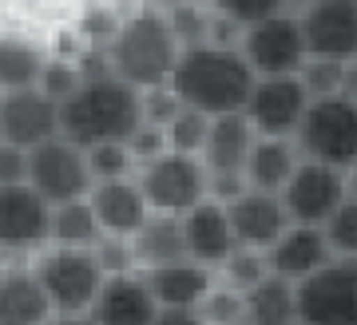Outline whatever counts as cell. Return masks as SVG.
I'll return each instance as SVG.
<instances>
[{
	"mask_svg": "<svg viewBox=\"0 0 357 325\" xmlns=\"http://www.w3.org/2000/svg\"><path fill=\"white\" fill-rule=\"evenodd\" d=\"M135 179H139V187L155 214L183 218L199 202L211 199V175H206L203 159H191V155H175L171 151L163 159H155L151 167H143Z\"/></svg>",
	"mask_w": 357,
	"mask_h": 325,
	"instance_id": "ba28073f",
	"label": "cell"
},
{
	"mask_svg": "<svg viewBox=\"0 0 357 325\" xmlns=\"http://www.w3.org/2000/svg\"><path fill=\"white\" fill-rule=\"evenodd\" d=\"M103 238L107 234H103L100 218H96L91 199L56 206V214H52V246H64V250H96Z\"/></svg>",
	"mask_w": 357,
	"mask_h": 325,
	"instance_id": "d4e9b609",
	"label": "cell"
},
{
	"mask_svg": "<svg viewBox=\"0 0 357 325\" xmlns=\"http://www.w3.org/2000/svg\"><path fill=\"white\" fill-rule=\"evenodd\" d=\"M119 28H123V20H115L107 8L84 16V36H88V44H96V52H103V56H107V48L115 44Z\"/></svg>",
	"mask_w": 357,
	"mask_h": 325,
	"instance_id": "f35d334b",
	"label": "cell"
},
{
	"mask_svg": "<svg viewBox=\"0 0 357 325\" xmlns=\"http://www.w3.org/2000/svg\"><path fill=\"white\" fill-rule=\"evenodd\" d=\"M302 84H306L310 100H333L345 91V63L333 60H310L306 72H302Z\"/></svg>",
	"mask_w": 357,
	"mask_h": 325,
	"instance_id": "836d02e7",
	"label": "cell"
},
{
	"mask_svg": "<svg viewBox=\"0 0 357 325\" xmlns=\"http://www.w3.org/2000/svg\"><path fill=\"white\" fill-rule=\"evenodd\" d=\"M163 305L155 301L147 278L139 274H123V278H107L100 301H96V325H155Z\"/></svg>",
	"mask_w": 357,
	"mask_h": 325,
	"instance_id": "ffe728a7",
	"label": "cell"
},
{
	"mask_svg": "<svg viewBox=\"0 0 357 325\" xmlns=\"http://www.w3.org/2000/svg\"><path fill=\"white\" fill-rule=\"evenodd\" d=\"M28 187L40 199H48L52 206H68V202L91 199L96 190V175H91L88 151L68 143L64 135L52 139L48 147H40L28 155Z\"/></svg>",
	"mask_w": 357,
	"mask_h": 325,
	"instance_id": "52a82bcc",
	"label": "cell"
},
{
	"mask_svg": "<svg viewBox=\"0 0 357 325\" xmlns=\"http://www.w3.org/2000/svg\"><path fill=\"white\" fill-rule=\"evenodd\" d=\"M48 72V56L28 44V40L8 36L0 44V88L4 91H32L40 88V80Z\"/></svg>",
	"mask_w": 357,
	"mask_h": 325,
	"instance_id": "484cf974",
	"label": "cell"
},
{
	"mask_svg": "<svg viewBox=\"0 0 357 325\" xmlns=\"http://www.w3.org/2000/svg\"><path fill=\"white\" fill-rule=\"evenodd\" d=\"M266 278H270V258L258 254V250H243V246L218 266V282L230 286V289H238V294H250V289L262 286Z\"/></svg>",
	"mask_w": 357,
	"mask_h": 325,
	"instance_id": "4316f807",
	"label": "cell"
},
{
	"mask_svg": "<svg viewBox=\"0 0 357 325\" xmlns=\"http://www.w3.org/2000/svg\"><path fill=\"white\" fill-rule=\"evenodd\" d=\"M211 4H215L218 16H227L230 24H238L243 32L270 20V16L290 13V0H211Z\"/></svg>",
	"mask_w": 357,
	"mask_h": 325,
	"instance_id": "f546056e",
	"label": "cell"
},
{
	"mask_svg": "<svg viewBox=\"0 0 357 325\" xmlns=\"http://www.w3.org/2000/svg\"><path fill=\"white\" fill-rule=\"evenodd\" d=\"M211 115L203 112H191V107H183L178 119L167 127V139H171V151L175 155H191V159H203L206 151V139H211Z\"/></svg>",
	"mask_w": 357,
	"mask_h": 325,
	"instance_id": "83f0119b",
	"label": "cell"
},
{
	"mask_svg": "<svg viewBox=\"0 0 357 325\" xmlns=\"http://www.w3.org/2000/svg\"><path fill=\"white\" fill-rule=\"evenodd\" d=\"M282 202H286V214L294 226H321L326 230L333 222V214L349 202V179L337 167L302 159L290 187L282 190Z\"/></svg>",
	"mask_w": 357,
	"mask_h": 325,
	"instance_id": "30bf717a",
	"label": "cell"
},
{
	"mask_svg": "<svg viewBox=\"0 0 357 325\" xmlns=\"http://www.w3.org/2000/svg\"><path fill=\"white\" fill-rule=\"evenodd\" d=\"M255 88L258 75L246 63V56L238 48H218V44L183 48L178 68L171 75V91L183 100V107L203 112L211 119L246 115V103H250Z\"/></svg>",
	"mask_w": 357,
	"mask_h": 325,
	"instance_id": "6da1fadb",
	"label": "cell"
},
{
	"mask_svg": "<svg viewBox=\"0 0 357 325\" xmlns=\"http://www.w3.org/2000/svg\"><path fill=\"white\" fill-rule=\"evenodd\" d=\"M298 167H302V151H298L294 139H258L255 155L246 162V187L266 190V195H282L290 187Z\"/></svg>",
	"mask_w": 357,
	"mask_h": 325,
	"instance_id": "7402d4cb",
	"label": "cell"
},
{
	"mask_svg": "<svg viewBox=\"0 0 357 325\" xmlns=\"http://www.w3.org/2000/svg\"><path fill=\"white\" fill-rule=\"evenodd\" d=\"M178 56H183V44H178L171 20L155 8H143L123 20L115 44L107 48V68L115 80L131 84L135 91H155L171 88Z\"/></svg>",
	"mask_w": 357,
	"mask_h": 325,
	"instance_id": "3957f363",
	"label": "cell"
},
{
	"mask_svg": "<svg viewBox=\"0 0 357 325\" xmlns=\"http://www.w3.org/2000/svg\"><path fill=\"white\" fill-rule=\"evenodd\" d=\"M238 52L246 56V63L255 68L258 80H278V75H302L310 63L306 32H302V16L282 13L270 16L262 24L246 28Z\"/></svg>",
	"mask_w": 357,
	"mask_h": 325,
	"instance_id": "8992f818",
	"label": "cell"
},
{
	"mask_svg": "<svg viewBox=\"0 0 357 325\" xmlns=\"http://www.w3.org/2000/svg\"><path fill=\"white\" fill-rule=\"evenodd\" d=\"M155 325H206L199 310H163Z\"/></svg>",
	"mask_w": 357,
	"mask_h": 325,
	"instance_id": "60d3db41",
	"label": "cell"
},
{
	"mask_svg": "<svg viewBox=\"0 0 357 325\" xmlns=\"http://www.w3.org/2000/svg\"><path fill=\"white\" fill-rule=\"evenodd\" d=\"M266 258H270V274L290 282V286H302L314 274H321L326 266L337 262V254L330 246V234L321 226H290Z\"/></svg>",
	"mask_w": 357,
	"mask_h": 325,
	"instance_id": "2e32d148",
	"label": "cell"
},
{
	"mask_svg": "<svg viewBox=\"0 0 357 325\" xmlns=\"http://www.w3.org/2000/svg\"><path fill=\"white\" fill-rule=\"evenodd\" d=\"M310 91L302 75H278V80H258L255 96L246 103V119L255 123L258 139H298L310 115Z\"/></svg>",
	"mask_w": 357,
	"mask_h": 325,
	"instance_id": "8fae6325",
	"label": "cell"
},
{
	"mask_svg": "<svg viewBox=\"0 0 357 325\" xmlns=\"http://www.w3.org/2000/svg\"><path fill=\"white\" fill-rule=\"evenodd\" d=\"M143 278H147V286H151L155 301L163 310H199L206 301V294L218 286V270L199 266L191 258L159 266V270H143Z\"/></svg>",
	"mask_w": 357,
	"mask_h": 325,
	"instance_id": "44dd1931",
	"label": "cell"
},
{
	"mask_svg": "<svg viewBox=\"0 0 357 325\" xmlns=\"http://www.w3.org/2000/svg\"><path fill=\"white\" fill-rule=\"evenodd\" d=\"M28 187V151L0 143V190Z\"/></svg>",
	"mask_w": 357,
	"mask_h": 325,
	"instance_id": "ab89813d",
	"label": "cell"
},
{
	"mask_svg": "<svg viewBox=\"0 0 357 325\" xmlns=\"http://www.w3.org/2000/svg\"><path fill=\"white\" fill-rule=\"evenodd\" d=\"M183 4H191V0H151V8H155V13H163V16L178 13Z\"/></svg>",
	"mask_w": 357,
	"mask_h": 325,
	"instance_id": "b9f144b4",
	"label": "cell"
},
{
	"mask_svg": "<svg viewBox=\"0 0 357 325\" xmlns=\"http://www.w3.org/2000/svg\"><path fill=\"white\" fill-rule=\"evenodd\" d=\"M302 325H357V262L326 266L298 286Z\"/></svg>",
	"mask_w": 357,
	"mask_h": 325,
	"instance_id": "4fadbf2b",
	"label": "cell"
},
{
	"mask_svg": "<svg viewBox=\"0 0 357 325\" xmlns=\"http://www.w3.org/2000/svg\"><path fill=\"white\" fill-rule=\"evenodd\" d=\"M44 294L56 305V317H79L91 313L100 301L107 274H103L96 250H64V246H48L44 254L32 258Z\"/></svg>",
	"mask_w": 357,
	"mask_h": 325,
	"instance_id": "277c9868",
	"label": "cell"
},
{
	"mask_svg": "<svg viewBox=\"0 0 357 325\" xmlns=\"http://www.w3.org/2000/svg\"><path fill=\"white\" fill-rule=\"evenodd\" d=\"M345 179H349V199L357 202V167H354V171H345Z\"/></svg>",
	"mask_w": 357,
	"mask_h": 325,
	"instance_id": "ee69618b",
	"label": "cell"
},
{
	"mask_svg": "<svg viewBox=\"0 0 357 325\" xmlns=\"http://www.w3.org/2000/svg\"><path fill=\"white\" fill-rule=\"evenodd\" d=\"M294 143L302 151V159L326 162V167H337V171H354L357 167V100H345V96L314 100Z\"/></svg>",
	"mask_w": 357,
	"mask_h": 325,
	"instance_id": "5b68a950",
	"label": "cell"
},
{
	"mask_svg": "<svg viewBox=\"0 0 357 325\" xmlns=\"http://www.w3.org/2000/svg\"><path fill=\"white\" fill-rule=\"evenodd\" d=\"M238 325H246V322H238Z\"/></svg>",
	"mask_w": 357,
	"mask_h": 325,
	"instance_id": "f6af8a7d",
	"label": "cell"
},
{
	"mask_svg": "<svg viewBox=\"0 0 357 325\" xmlns=\"http://www.w3.org/2000/svg\"><path fill=\"white\" fill-rule=\"evenodd\" d=\"M88 162H91V175H96V187H100V183H119V179L139 175V167L131 159L128 143H100V147L88 151Z\"/></svg>",
	"mask_w": 357,
	"mask_h": 325,
	"instance_id": "f1b7e54d",
	"label": "cell"
},
{
	"mask_svg": "<svg viewBox=\"0 0 357 325\" xmlns=\"http://www.w3.org/2000/svg\"><path fill=\"white\" fill-rule=\"evenodd\" d=\"M52 206L32 187L0 190V246L8 262H32L52 246Z\"/></svg>",
	"mask_w": 357,
	"mask_h": 325,
	"instance_id": "9c48e42d",
	"label": "cell"
},
{
	"mask_svg": "<svg viewBox=\"0 0 357 325\" xmlns=\"http://www.w3.org/2000/svg\"><path fill=\"white\" fill-rule=\"evenodd\" d=\"M56 305L44 294L32 262H8L0 274V325H52Z\"/></svg>",
	"mask_w": 357,
	"mask_h": 325,
	"instance_id": "ac0fdd59",
	"label": "cell"
},
{
	"mask_svg": "<svg viewBox=\"0 0 357 325\" xmlns=\"http://www.w3.org/2000/svg\"><path fill=\"white\" fill-rule=\"evenodd\" d=\"M310 60L357 63V0H314L302 13Z\"/></svg>",
	"mask_w": 357,
	"mask_h": 325,
	"instance_id": "5bb4252c",
	"label": "cell"
},
{
	"mask_svg": "<svg viewBox=\"0 0 357 325\" xmlns=\"http://www.w3.org/2000/svg\"><path fill=\"white\" fill-rule=\"evenodd\" d=\"M227 211H230V226H234V242L243 250L270 254L278 246V238L294 226L282 195H266V190H246L234 202H227Z\"/></svg>",
	"mask_w": 357,
	"mask_h": 325,
	"instance_id": "9a60e30c",
	"label": "cell"
},
{
	"mask_svg": "<svg viewBox=\"0 0 357 325\" xmlns=\"http://www.w3.org/2000/svg\"><path fill=\"white\" fill-rule=\"evenodd\" d=\"M64 135L60 123V103L44 96L40 88L32 91H4L0 100V143L20 151H40L48 147L52 139Z\"/></svg>",
	"mask_w": 357,
	"mask_h": 325,
	"instance_id": "7c38bea8",
	"label": "cell"
},
{
	"mask_svg": "<svg viewBox=\"0 0 357 325\" xmlns=\"http://www.w3.org/2000/svg\"><path fill=\"white\" fill-rule=\"evenodd\" d=\"M64 139L91 151L100 143H128L143 127V91L115 80L112 72L88 75V84L60 107Z\"/></svg>",
	"mask_w": 357,
	"mask_h": 325,
	"instance_id": "7a4b0ae2",
	"label": "cell"
},
{
	"mask_svg": "<svg viewBox=\"0 0 357 325\" xmlns=\"http://www.w3.org/2000/svg\"><path fill=\"white\" fill-rule=\"evenodd\" d=\"M84 84H88L84 68H76V63H68V60H48V72H44V80H40V91L52 96V100L64 107V103L84 88Z\"/></svg>",
	"mask_w": 357,
	"mask_h": 325,
	"instance_id": "d6a6232c",
	"label": "cell"
},
{
	"mask_svg": "<svg viewBox=\"0 0 357 325\" xmlns=\"http://www.w3.org/2000/svg\"><path fill=\"white\" fill-rule=\"evenodd\" d=\"M199 313H203L206 325H238V322H246V294H238V289H230L218 282L206 294V301L199 305Z\"/></svg>",
	"mask_w": 357,
	"mask_h": 325,
	"instance_id": "1f68e13d",
	"label": "cell"
},
{
	"mask_svg": "<svg viewBox=\"0 0 357 325\" xmlns=\"http://www.w3.org/2000/svg\"><path fill=\"white\" fill-rule=\"evenodd\" d=\"M91 206L107 238H135L151 218V202L143 195L139 179H119V183H100L91 190Z\"/></svg>",
	"mask_w": 357,
	"mask_h": 325,
	"instance_id": "d6986e66",
	"label": "cell"
},
{
	"mask_svg": "<svg viewBox=\"0 0 357 325\" xmlns=\"http://www.w3.org/2000/svg\"><path fill=\"white\" fill-rule=\"evenodd\" d=\"M128 151H131V159H135V167H151L155 159H163V155H171V139H167V127H151V123H143L135 135L128 139Z\"/></svg>",
	"mask_w": 357,
	"mask_h": 325,
	"instance_id": "d590c367",
	"label": "cell"
},
{
	"mask_svg": "<svg viewBox=\"0 0 357 325\" xmlns=\"http://www.w3.org/2000/svg\"><path fill=\"white\" fill-rule=\"evenodd\" d=\"M183 112V100H178L171 88H155V91H143V123L151 127H171Z\"/></svg>",
	"mask_w": 357,
	"mask_h": 325,
	"instance_id": "74e56055",
	"label": "cell"
},
{
	"mask_svg": "<svg viewBox=\"0 0 357 325\" xmlns=\"http://www.w3.org/2000/svg\"><path fill=\"white\" fill-rule=\"evenodd\" d=\"M171 28H175V36L183 48H199V44H211V32H215V13H206L199 0L191 4H183L178 13L167 16Z\"/></svg>",
	"mask_w": 357,
	"mask_h": 325,
	"instance_id": "4dcf8cb0",
	"label": "cell"
},
{
	"mask_svg": "<svg viewBox=\"0 0 357 325\" xmlns=\"http://www.w3.org/2000/svg\"><path fill=\"white\" fill-rule=\"evenodd\" d=\"M246 325H302L298 286L270 274L262 286L246 294Z\"/></svg>",
	"mask_w": 357,
	"mask_h": 325,
	"instance_id": "cb8c5ba5",
	"label": "cell"
},
{
	"mask_svg": "<svg viewBox=\"0 0 357 325\" xmlns=\"http://www.w3.org/2000/svg\"><path fill=\"white\" fill-rule=\"evenodd\" d=\"M96 258H100V266H103L107 278L139 274V262H135V250H131L128 238H103L100 246H96Z\"/></svg>",
	"mask_w": 357,
	"mask_h": 325,
	"instance_id": "8d00e7d4",
	"label": "cell"
},
{
	"mask_svg": "<svg viewBox=\"0 0 357 325\" xmlns=\"http://www.w3.org/2000/svg\"><path fill=\"white\" fill-rule=\"evenodd\" d=\"M326 234H330V246L342 262H357V202L354 199L333 214V222L326 226Z\"/></svg>",
	"mask_w": 357,
	"mask_h": 325,
	"instance_id": "e575fe53",
	"label": "cell"
},
{
	"mask_svg": "<svg viewBox=\"0 0 357 325\" xmlns=\"http://www.w3.org/2000/svg\"><path fill=\"white\" fill-rule=\"evenodd\" d=\"M183 234H187V258L199 266H211V270H218L230 254L238 250L234 226H230V211H227V202H218V199H206L191 214H183Z\"/></svg>",
	"mask_w": 357,
	"mask_h": 325,
	"instance_id": "e0dca14e",
	"label": "cell"
},
{
	"mask_svg": "<svg viewBox=\"0 0 357 325\" xmlns=\"http://www.w3.org/2000/svg\"><path fill=\"white\" fill-rule=\"evenodd\" d=\"M52 325H96V317L91 313H79V317H56Z\"/></svg>",
	"mask_w": 357,
	"mask_h": 325,
	"instance_id": "7bdbcfd3",
	"label": "cell"
},
{
	"mask_svg": "<svg viewBox=\"0 0 357 325\" xmlns=\"http://www.w3.org/2000/svg\"><path fill=\"white\" fill-rule=\"evenodd\" d=\"M131 250L139 270H159V266L183 262L187 258V234H183V218L171 214H151L147 226L131 238Z\"/></svg>",
	"mask_w": 357,
	"mask_h": 325,
	"instance_id": "603a6c76",
	"label": "cell"
}]
</instances>
